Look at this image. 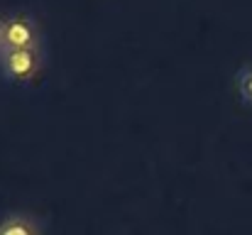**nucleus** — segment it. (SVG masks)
Returning a JSON list of instances; mask_svg holds the SVG:
<instances>
[{"instance_id": "nucleus-4", "label": "nucleus", "mask_w": 252, "mask_h": 235, "mask_svg": "<svg viewBox=\"0 0 252 235\" xmlns=\"http://www.w3.org/2000/svg\"><path fill=\"white\" fill-rule=\"evenodd\" d=\"M235 83H238V93H240L243 103L252 108V64L250 67H243V69L238 71Z\"/></svg>"}, {"instance_id": "nucleus-3", "label": "nucleus", "mask_w": 252, "mask_h": 235, "mask_svg": "<svg viewBox=\"0 0 252 235\" xmlns=\"http://www.w3.org/2000/svg\"><path fill=\"white\" fill-rule=\"evenodd\" d=\"M0 235H42V223L32 213L7 211L0 216Z\"/></svg>"}, {"instance_id": "nucleus-2", "label": "nucleus", "mask_w": 252, "mask_h": 235, "mask_svg": "<svg viewBox=\"0 0 252 235\" xmlns=\"http://www.w3.org/2000/svg\"><path fill=\"white\" fill-rule=\"evenodd\" d=\"M42 47V32L37 20L30 12H15L2 20V39H0V52L7 49H32Z\"/></svg>"}, {"instance_id": "nucleus-5", "label": "nucleus", "mask_w": 252, "mask_h": 235, "mask_svg": "<svg viewBox=\"0 0 252 235\" xmlns=\"http://www.w3.org/2000/svg\"><path fill=\"white\" fill-rule=\"evenodd\" d=\"M0 39H2V20H0Z\"/></svg>"}, {"instance_id": "nucleus-1", "label": "nucleus", "mask_w": 252, "mask_h": 235, "mask_svg": "<svg viewBox=\"0 0 252 235\" xmlns=\"http://www.w3.org/2000/svg\"><path fill=\"white\" fill-rule=\"evenodd\" d=\"M44 69V52L42 47L32 49H7L0 52V71L10 83H32Z\"/></svg>"}]
</instances>
